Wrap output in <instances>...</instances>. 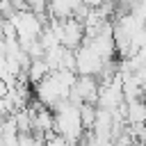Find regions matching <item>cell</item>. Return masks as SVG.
<instances>
[{
  "label": "cell",
  "mask_w": 146,
  "mask_h": 146,
  "mask_svg": "<svg viewBox=\"0 0 146 146\" xmlns=\"http://www.w3.org/2000/svg\"><path fill=\"white\" fill-rule=\"evenodd\" d=\"M75 80H78V73L73 71H52L43 82L34 87V100L48 110H55L57 105L68 100Z\"/></svg>",
  "instance_id": "cell-1"
},
{
  "label": "cell",
  "mask_w": 146,
  "mask_h": 146,
  "mask_svg": "<svg viewBox=\"0 0 146 146\" xmlns=\"http://www.w3.org/2000/svg\"><path fill=\"white\" fill-rule=\"evenodd\" d=\"M52 114H55V132L62 135L64 139H68L73 146H78L80 139L87 135V130H84V125H82L80 107L73 105L71 100H66V103L57 105V107L52 110Z\"/></svg>",
  "instance_id": "cell-2"
},
{
  "label": "cell",
  "mask_w": 146,
  "mask_h": 146,
  "mask_svg": "<svg viewBox=\"0 0 146 146\" xmlns=\"http://www.w3.org/2000/svg\"><path fill=\"white\" fill-rule=\"evenodd\" d=\"M123 112H125V123L130 128H137V125H144L146 123V100L144 98H137V100L125 103Z\"/></svg>",
  "instance_id": "cell-3"
},
{
  "label": "cell",
  "mask_w": 146,
  "mask_h": 146,
  "mask_svg": "<svg viewBox=\"0 0 146 146\" xmlns=\"http://www.w3.org/2000/svg\"><path fill=\"white\" fill-rule=\"evenodd\" d=\"M96 105H80V116H82V125L87 132H91L94 128V121H96Z\"/></svg>",
  "instance_id": "cell-4"
},
{
  "label": "cell",
  "mask_w": 146,
  "mask_h": 146,
  "mask_svg": "<svg viewBox=\"0 0 146 146\" xmlns=\"http://www.w3.org/2000/svg\"><path fill=\"white\" fill-rule=\"evenodd\" d=\"M43 146H73L68 139H64L62 135H57V132H52V135H48L46 139H43Z\"/></svg>",
  "instance_id": "cell-5"
}]
</instances>
